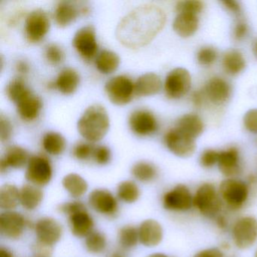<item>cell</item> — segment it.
<instances>
[{"label": "cell", "mask_w": 257, "mask_h": 257, "mask_svg": "<svg viewBox=\"0 0 257 257\" xmlns=\"http://www.w3.org/2000/svg\"><path fill=\"white\" fill-rule=\"evenodd\" d=\"M166 23L165 12L156 5L141 6L124 16L116 28L118 41L131 49L147 46Z\"/></svg>", "instance_id": "1"}, {"label": "cell", "mask_w": 257, "mask_h": 257, "mask_svg": "<svg viewBox=\"0 0 257 257\" xmlns=\"http://www.w3.org/2000/svg\"><path fill=\"white\" fill-rule=\"evenodd\" d=\"M78 131L87 141H101L109 128V118L106 109L100 104H93L85 111L78 121Z\"/></svg>", "instance_id": "2"}, {"label": "cell", "mask_w": 257, "mask_h": 257, "mask_svg": "<svg viewBox=\"0 0 257 257\" xmlns=\"http://www.w3.org/2000/svg\"><path fill=\"white\" fill-rule=\"evenodd\" d=\"M193 205L204 216L213 217L220 211L222 201L216 188L210 183H204L193 197Z\"/></svg>", "instance_id": "3"}, {"label": "cell", "mask_w": 257, "mask_h": 257, "mask_svg": "<svg viewBox=\"0 0 257 257\" xmlns=\"http://www.w3.org/2000/svg\"><path fill=\"white\" fill-rule=\"evenodd\" d=\"M135 84L127 76H118L107 81L105 92L114 104L123 106L132 101L135 94Z\"/></svg>", "instance_id": "4"}, {"label": "cell", "mask_w": 257, "mask_h": 257, "mask_svg": "<svg viewBox=\"0 0 257 257\" xmlns=\"http://www.w3.org/2000/svg\"><path fill=\"white\" fill-rule=\"evenodd\" d=\"M222 199L231 208H240L248 198L247 186L241 180L228 178L224 180L219 186Z\"/></svg>", "instance_id": "5"}, {"label": "cell", "mask_w": 257, "mask_h": 257, "mask_svg": "<svg viewBox=\"0 0 257 257\" xmlns=\"http://www.w3.org/2000/svg\"><path fill=\"white\" fill-rule=\"evenodd\" d=\"M232 234L237 247H250L257 240V219L250 216L237 219L233 227Z\"/></svg>", "instance_id": "6"}, {"label": "cell", "mask_w": 257, "mask_h": 257, "mask_svg": "<svg viewBox=\"0 0 257 257\" xmlns=\"http://www.w3.org/2000/svg\"><path fill=\"white\" fill-rule=\"evenodd\" d=\"M191 84L192 79L187 70L181 67L174 69L165 79V94L169 98H181L189 92Z\"/></svg>", "instance_id": "7"}, {"label": "cell", "mask_w": 257, "mask_h": 257, "mask_svg": "<svg viewBox=\"0 0 257 257\" xmlns=\"http://www.w3.org/2000/svg\"><path fill=\"white\" fill-rule=\"evenodd\" d=\"M50 29V20L43 10L31 12L25 21V35L30 43H39L45 38Z\"/></svg>", "instance_id": "8"}, {"label": "cell", "mask_w": 257, "mask_h": 257, "mask_svg": "<svg viewBox=\"0 0 257 257\" xmlns=\"http://www.w3.org/2000/svg\"><path fill=\"white\" fill-rule=\"evenodd\" d=\"M25 177L31 184L39 187L47 185L52 177V168L49 159L43 156L30 158Z\"/></svg>", "instance_id": "9"}, {"label": "cell", "mask_w": 257, "mask_h": 257, "mask_svg": "<svg viewBox=\"0 0 257 257\" xmlns=\"http://www.w3.org/2000/svg\"><path fill=\"white\" fill-rule=\"evenodd\" d=\"M165 143L168 150L175 156L187 158L195 153V139L188 136L178 128L171 129L165 136Z\"/></svg>", "instance_id": "10"}, {"label": "cell", "mask_w": 257, "mask_h": 257, "mask_svg": "<svg viewBox=\"0 0 257 257\" xmlns=\"http://www.w3.org/2000/svg\"><path fill=\"white\" fill-rule=\"evenodd\" d=\"M73 43L78 53L84 59H92L98 49L94 27L88 25L79 29L75 34Z\"/></svg>", "instance_id": "11"}, {"label": "cell", "mask_w": 257, "mask_h": 257, "mask_svg": "<svg viewBox=\"0 0 257 257\" xmlns=\"http://www.w3.org/2000/svg\"><path fill=\"white\" fill-rule=\"evenodd\" d=\"M163 206L172 211H186L193 204V197L187 186L179 184L164 195Z\"/></svg>", "instance_id": "12"}, {"label": "cell", "mask_w": 257, "mask_h": 257, "mask_svg": "<svg viewBox=\"0 0 257 257\" xmlns=\"http://www.w3.org/2000/svg\"><path fill=\"white\" fill-rule=\"evenodd\" d=\"M131 130L138 136H148L155 133L158 128L157 120L150 111L138 109L129 117Z\"/></svg>", "instance_id": "13"}, {"label": "cell", "mask_w": 257, "mask_h": 257, "mask_svg": "<svg viewBox=\"0 0 257 257\" xmlns=\"http://www.w3.org/2000/svg\"><path fill=\"white\" fill-rule=\"evenodd\" d=\"M90 206L97 213L112 215L118 210V204L114 195L107 189H95L88 198Z\"/></svg>", "instance_id": "14"}, {"label": "cell", "mask_w": 257, "mask_h": 257, "mask_svg": "<svg viewBox=\"0 0 257 257\" xmlns=\"http://www.w3.org/2000/svg\"><path fill=\"white\" fill-rule=\"evenodd\" d=\"M206 98L216 106L224 104L231 95V86L220 77L211 78L206 84L204 90Z\"/></svg>", "instance_id": "15"}, {"label": "cell", "mask_w": 257, "mask_h": 257, "mask_svg": "<svg viewBox=\"0 0 257 257\" xmlns=\"http://www.w3.org/2000/svg\"><path fill=\"white\" fill-rule=\"evenodd\" d=\"M35 229L38 240L52 246L59 241L62 236V226L53 218H42L37 222Z\"/></svg>", "instance_id": "16"}, {"label": "cell", "mask_w": 257, "mask_h": 257, "mask_svg": "<svg viewBox=\"0 0 257 257\" xmlns=\"http://www.w3.org/2000/svg\"><path fill=\"white\" fill-rule=\"evenodd\" d=\"M26 221L21 213L7 211L0 216V228L4 235L10 238H19L23 234Z\"/></svg>", "instance_id": "17"}, {"label": "cell", "mask_w": 257, "mask_h": 257, "mask_svg": "<svg viewBox=\"0 0 257 257\" xmlns=\"http://www.w3.org/2000/svg\"><path fill=\"white\" fill-rule=\"evenodd\" d=\"M139 240L143 245L149 247L157 246L163 238L162 225L155 219H147L140 225Z\"/></svg>", "instance_id": "18"}, {"label": "cell", "mask_w": 257, "mask_h": 257, "mask_svg": "<svg viewBox=\"0 0 257 257\" xmlns=\"http://www.w3.org/2000/svg\"><path fill=\"white\" fill-rule=\"evenodd\" d=\"M29 159V155L25 149L18 146H13L7 150L5 156L1 159V172H6L10 167L16 169L23 168L28 163Z\"/></svg>", "instance_id": "19"}, {"label": "cell", "mask_w": 257, "mask_h": 257, "mask_svg": "<svg viewBox=\"0 0 257 257\" xmlns=\"http://www.w3.org/2000/svg\"><path fill=\"white\" fill-rule=\"evenodd\" d=\"M85 7L79 10L73 3L61 2L58 4L55 10V22L61 28H66L73 24L79 17L80 13H87Z\"/></svg>", "instance_id": "20"}, {"label": "cell", "mask_w": 257, "mask_h": 257, "mask_svg": "<svg viewBox=\"0 0 257 257\" xmlns=\"http://www.w3.org/2000/svg\"><path fill=\"white\" fill-rule=\"evenodd\" d=\"M18 113L24 121H32L37 119L43 106L41 99L32 92L17 103Z\"/></svg>", "instance_id": "21"}, {"label": "cell", "mask_w": 257, "mask_h": 257, "mask_svg": "<svg viewBox=\"0 0 257 257\" xmlns=\"http://www.w3.org/2000/svg\"><path fill=\"white\" fill-rule=\"evenodd\" d=\"M218 167L225 177H231L237 175L240 171V159L238 150L235 147H231L225 151L219 153Z\"/></svg>", "instance_id": "22"}, {"label": "cell", "mask_w": 257, "mask_h": 257, "mask_svg": "<svg viewBox=\"0 0 257 257\" xmlns=\"http://www.w3.org/2000/svg\"><path fill=\"white\" fill-rule=\"evenodd\" d=\"M69 222L72 233L76 237H87L92 232L94 222L87 210L69 216Z\"/></svg>", "instance_id": "23"}, {"label": "cell", "mask_w": 257, "mask_h": 257, "mask_svg": "<svg viewBox=\"0 0 257 257\" xmlns=\"http://www.w3.org/2000/svg\"><path fill=\"white\" fill-rule=\"evenodd\" d=\"M135 86L137 95L145 97L155 95L160 91L162 81L156 73H145L137 80Z\"/></svg>", "instance_id": "24"}, {"label": "cell", "mask_w": 257, "mask_h": 257, "mask_svg": "<svg viewBox=\"0 0 257 257\" xmlns=\"http://www.w3.org/2000/svg\"><path fill=\"white\" fill-rule=\"evenodd\" d=\"M80 78L77 71L68 67L59 73L55 82V86L60 92L65 95H70L77 90Z\"/></svg>", "instance_id": "25"}, {"label": "cell", "mask_w": 257, "mask_h": 257, "mask_svg": "<svg viewBox=\"0 0 257 257\" xmlns=\"http://www.w3.org/2000/svg\"><path fill=\"white\" fill-rule=\"evenodd\" d=\"M198 25L199 21L198 16L179 13L173 24V28L180 37L187 38L196 32Z\"/></svg>", "instance_id": "26"}, {"label": "cell", "mask_w": 257, "mask_h": 257, "mask_svg": "<svg viewBox=\"0 0 257 257\" xmlns=\"http://www.w3.org/2000/svg\"><path fill=\"white\" fill-rule=\"evenodd\" d=\"M177 128L191 138L199 137L204 132V125L201 118L195 113L186 114L177 121Z\"/></svg>", "instance_id": "27"}, {"label": "cell", "mask_w": 257, "mask_h": 257, "mask_svg": "<svg viewBox=\"0 0 257 257\" xmlns=\"http://www.w3.org/2000/svg\"><path fill=\"white\" fill-rule=\"evenodd\" d=\"M43 199V192L39 186L26 184L20 190V203L27 210L37 208Z\"/></svg>", "instance_id": "28"}, {"label": "cell", "mask_w": 257, "mask_h": 257, "mask_svg": "<svg viewBox=\"0 0 257 257\" xmlns=\"http://www.w3.org/2000/svg\"><path fill=\"white\" fill-rule=\"evenodd\" d=\"M119 57L115 52L103 50L97 55L95 64L97 70L103 74H110L118 69Z\"/></svg>", "instance_id": "29"}, {"label": "cell", "mask_w": 257, "mask_h": 257, "mask_svg": "<svg viewBox=\"0 0 257 257\" xmlns=\"http://www.w3.org/2000/svg\"><path fill=\"white\" fill-rule=\"evenodd\" d=\"M245 66L246 62L241 53L236 50L225 52L222 58V67L228 74H238L243 71Z\"/></svg>", "instance_id": "30"}, {"label": "cell", "mask_w": 257, "mask_h": 257, "mask_svg": "<svg viewBox=\"0 0 257 257\" xmlns=\"http://www.w3.org/2000/svg\"><path fill=\"white\" fill-rule=\"evenodd\" d=\"M20 203V190L15 185L5 184L0 189V207L4 210L16 208Z\"/></svg>", "instance_id": "31"}, {"label": "cell", "mask_w": 257, "mask_h": 257, "mask_svg": "<svg viewBox=\"0 0 257 257\" xmlns=\"http://www.w3.org/2000/svg\"><path fill=\"white\" fill-rule=\"evenodd\" d=\"M64 189L74 198L82 196L88 190V183L77 174H70L63 179Z\"/></svg>", "instance_id": "32"}, {"label": "cell", "mask_w": 257, "mask_h": 257, "mask_svg": "<svg viewBox=\"0 0 257 257\" xmlns=\"http://www.w3.org/2000/svg\"><path fill=\"white\" fill-rule=\"evenodd\" d=\"M65 138L57 132H48L43 139V146L44 150L52 156H59L65 150Z\"/></svg>", "instance_id": "33"}, {"label": "cell", "mask_w": 257, "mask_h": 257, "mask_svg": "<svg viewBox=\"0 0 257 257\" xmlns=\"http://www.w3.org/2000/svg\"><path fill=\"white\" fill-rule=\"evenodd\" d=\"M132 174L140 181L150 182L157 176V170L150 162H139L132 167Z\"/></svg>", "instance_id": "34"}, {"label": "cell", "mask_w": 257, "mask_h": 257, "mask_svg": "<svg viewBox=\"0 0 257 257\" xmlns=\"http://www.w3.org/2000/svg\"><path fill=\"white\" fill-rule=\"evenodd\" d=\"M31 92V90L22 79H13L7 87V96L16 104Z\"/></svg>", "instance_id": "35"}, {"label": "cell", "mask_w": 257, "mask_h": 257, "mask_svg": "<svg viewBox=\"0 0 257 257\" xmlns=\"http://www.w3.org/2000/svg\"><path fill=\"white\" fill-rule=\"evenodd\" d=\"M118 196L126 203H134L139 198L140 189L135 182L131 180L121 182L118 186Z\"/></svg>", "instance_id": "36"}, {"label": "cell", "mask_w": 257, "mask_h": 257, "mask_svg": "<svg viewBox=\"0 0 257 257\" xmlns=\"http://www.w3.org/2000/svg\"><path fill=\"white\" fill-rule=\"evenodd\" d=\"M118 240L123 248L134 247L139 240V231L133 225H125L120 228Z\"/></svg>", "instance_id": "37"}, {"label": "cell", "mask_w": 257, "mask_h": 257, "mask_svg": "<svg viewBox=\"0 0 257 257\" xmlns=\"http://www.w3.org/2000/svg\"><path fill=\"white\" fill-rule=\"evenodd\" d=\"M87 249L93 253H99L104 250L106 246V239L104 234L99 231H92L87 236L85 240Z\"/></svg>", "instance_id": "38"}, {"label": "cell", "mask_w": 257, "mask_h": 257, "mask_svg": "<svg viewBox=\"0 0 257 257\" xmlns=\"http://www.w3.org/2000/svg\"><path fill=\"white\" fill-rule=\"evenodd\" d=\"M204 9V4L198 0L180 1L176 6V10L179 13H186L198 16Z\"/></svg>", "instance_id": "39"}, {"label": "cell", "mask_w": 257, "mask_h": 257, "mask_svg": "<svg viewBox=\"0 0 257 257\" xmlns=\"http://www.w3.org/2000/svg\"><path fill=\"white\" fill-rule=\"evenodd\" d=\"M45 56L49 64L58 65L64 61V52L59 46L52 43L46 46Z\"/></svg>", "instance_id": "40"}, {"label": "cell", "mask_w": 257, "mask_h": 257, "mask_svg": "<svg viewBox=\"0 0 257 257\" xmlns=\"http://www.w3.org/2000/svg\"><path fill=\"white\" fill-rule=\"evenodd\" d=\"M94 150L95 147L91 144L81 142L75 146L73 155L79 160H88L90 158L93 157Z\"/></svg>", "instance_id": "41"}, {"label": "cell", "mask_w": 257, "mask_h": 257, "mask_svg": "<svg viewBox=\"0 0 257 257\" xmlns=\"http://www.w3.org/2000/svg\"><path fill=\"white\" fill-rule=\"evenodd\" d=\"M217 52L212 47H204L197 54V60L201 65L210 66L216 61Z\"/></svg>", "instance_id": "42"}, {"label": "cell", "mask_w": 257, "mask_h": 257, "mask_svg": "<svg viewBox=\"0 0 257 257\" xmlns=\"http://www.w3.org/2000/svg\"><path fill=\"white\" fill-rule=\"evenodd\" d=\"M92 158L94 159V162L98 165H106L109 163L111 159L110 150L105 146L95 147Z\"/></svg>", "instance_id": "43"}, {"label": "cell", "mask_w": 257, "mask_h": 257, "mask_svg": "<svg viewBox=\"0 0 257 257\" xmlns=\"http://www.w3.org/2000/svg\"><path fill=\"white\" fill-rule=\"evenodd\" d=\"M219 153L213 150H205L200 158L201 165L205 168H210L218 164Z\"/></svg>", "instance_id": "44"}, {"label": "cell", "mask_w": 257, "mask_h": 257, "mask_svg": "<svg viewBox=\"0 0 257 257\" xmlns=\"http://www.w3.org/2000/svg\"><path fill=\"white\" fill-rule=\"evenodd\" d=\"M60 211L64 213V214L68 215L69 216L78 212L87 210L85 206L79 201H71V202L64 203L60 206Z\"/></svg>", "instance_id": "45"}, {"label": "cell", "mask_w": 257, "mask_h": 257, "mask_svg": "<svg viewBox=\"0 0 257 257\" xmlns=\"http://www.w3.org/2000/svg\"><path fill=\"white\" fill-rule=\"evenodd\" d=\"M243 124L246 130L257 133V109H249L243 116Z\"/></svg>", "instance_id": "46"}, {"label": "cell", "mask_w": 257, "mask_h": 257, "mask_svg": "<svg viewBox=\"0 0 257 257\" xmlns=\"http://www.w3.org/2000/svg\"><path fill=\"white\" fill-rule=\"evenodd\" d=\"M32 250L35 257H51L52 255V246L37 240L32 246Z\"/></svg>", "instance_id": "47"}, {"label": "cell", "mask_w": 257, "mask_h": 257, "mask_svg": "<svg viewBox=\"0 0 257 257\" xmlns=\"http://www.w3.org/2000/svg\"><path fill=\"white\" fill-rule=\"evenodd\" d=\"M13 126L7 117L1 115L0 117V138L3 142L7 141L12 136Z\"/></svg>", "instance_id": "48"}, {"label": "cell", "mask_w": 257, "mask_h": 257, "mask_svg": "<svg viewBox=\"0 0 257 257\" xmlns=\"http://www.w3.org/2000/svg\"><path fill=\"white\" fill-rule=\"evenodd\" d=\"M246 32H247V26L246 23L242 21H239L234 26V32H233L234 38L236 40H242L246 36Z\"/></svg>", "instance_id": "49"}, {"label": "cell", "mask_w": 257, "mask_h": 257, "mask_svg": "<svg viewBox=\"0 0 257 257\" xmlns=\"http://www.w3.org/2000/svg\"><path fill=\"white\" fill-rule=\"evenodd\" d=\"M194 257H224V255L218 248H209L197 252Z\"/></svg>", "instance_id": "50"}, {"label": "cell", "mask_w": 257, "mask_h": 257, "mask_svg": "<svg viewBox=\"0 0 257 257\" xmlns=\"http://www.w3.org/2000/svg\"><path fill=\"white\" fill-rule=\"evenodd\" d=\"M222 4L233 14L237 15V16L240 14L241 9H240V4L236 1H222Z\"/></svg>", "instance_id": "51"}, {"label": "cell", "mask_w": 257, "mask_h": 257, "mask_svg": "<svg viewBox=\"0 0 257 257\" xmlns=\"http://www.w3.org/2000/svg\"><path fill=\"white\" fill-rule=\"evenodd\" d=\"M192 102L196 107L200 108L202 106L203 103L206 99L204 91H195L192 94Z\"/></svg>", "instance_id": "52"}, {"label": "cell", "mask_w": 257, "mask_h": 257, "mask_svg": "<svg viewBox=\"0 0 257 257\" xmlns=\"http://www.w3.org/2000/svg\"><path fill=\"white\" fill-rule=\"evenodd\" d=\"M17 70L19 72H20L21 73H27L29 70V66L28 65L26 62H24V61H20V62L18 63Z\"/></svg>", "instance_id": "53"}, {"label": "cell", "mask_w": 257, "mask_h": 257, "mask_svg": "<svg viewBox=\"0 0 257 257\" xmlns=\"http://www.w3.org/2000/svg\"><path fill=\"white\" fill-rule=\"evenodd\" d=\"M216 223L220 228H225L227 227V220L225 216H218L217 219H216Z\"/></svg>", "instance_id": "54"}, {"label": "cell", "mask_w": 257, "mask_h": 257, "mask_svg": "<svg viewBox=\"0 0 257 257\" xmlns=\"http://www.w3.org/2000/svg\"><path fill=\"white\" fill-rule=\"evenodd\" d=\"M0 257H14L13 253L5 248H1L0 249Z\"/></svg>", "instance_id": "55"}, {"label": "cell", "mask_w": 257, "mask_h": 257, "mask_svg": "<svg viewBox=\"0 0 257 257\" xmlns=\"http://www.w3.org/2000/svg\"><path fill=\"white\" fill-rule=\"evenodd\" d=\"M108 257H126L124 255V252H121L119 250H115L114 252H111Z\"/></svg>", "instance_id": "56"}, {"label": "cell", "mask_w": 257, "mask_h": 257, "mask_svg": "<svg viewBox=\"0 0 257 257\" xmlns=\"http://www.w3.org/2000/svg\"><path fill=\"white\" fill-rule=\"evenodd\" d=\"M252 51H253L254 55L257 58V39L254 40L253 44H252Z\"/></svg>", "instance_id": "57"}, {"label": "cell", "mask_w": 257, "mask_h": 257, "mask_svg": "<svg viewBox=\"0 0 257 257\" xmlns=\"http://www.w3.org/2000/svg\"><path fill=\"white\" fill-rule=\"evenodd\" d=\"M148 257H169L168 255H165L164 253H160V252H156V253H153L149 255Z\"/></svg>", "instance_id": "58"}, {"label": "cell", "mask_w": 257, "mask_h": 257, "mask_svg": "<svg viewBox=\"0 0 257 257\" xmlns=\"http://www.w3.org/2000/svg\"><path fill=\"white\" fill-rule=\"evenodd\" d=\"M255 257H257V250H256V252H255Z\"/></svg>", "instance_id": "59"}]
</instances>
